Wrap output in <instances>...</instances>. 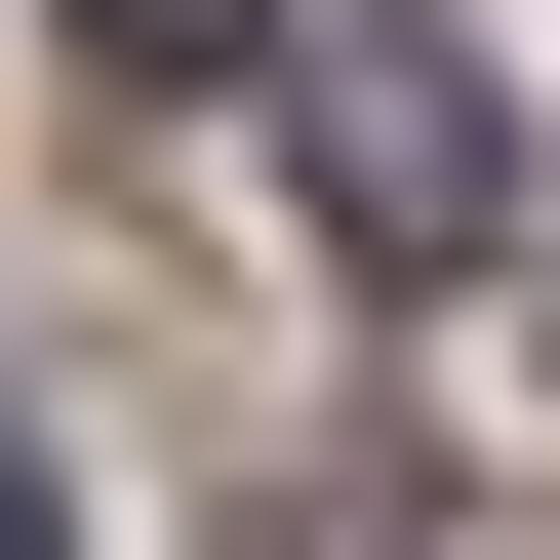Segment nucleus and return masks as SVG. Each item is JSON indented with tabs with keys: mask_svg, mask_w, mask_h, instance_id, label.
Masks as SVG:
<instances>
[{
	"mask_svg": "<svg viewBox=\"0 0 560 560\" xmlns=\"http://www.w3.org/2000/svg\"><path fill=\"white\" fill-rule=\"evenodd\" d=\"M280 161H320V241H361V280H480V241H521V81H480V40H400V0L280 81Z\"/></svg>",
	"mask_w": 560,
	"mask_h": 560,
	"instance_id": "f257e3e1",
	"label": "nucleus"
},
{
	"mask_svg": "<svg viewBox=\"0 0 560 560\" xmlns=\"http://www.w3.org/2000/svg\"><path fill=\"white\" fill-rule=\"evenodd\" d=\"M81 81H241V0H81Z\"/></svg>",
	"mask_w": 560,
	"mask_h": 560,
	"instance_id": "f03ea898",
	"label": "nucleus"
},
{
	"mask_svg": "<svg viewBox=\"0 0 560 560\" xmlns=\"http://www.w3.org/2000/svg\"><path fill=\"white\" fill-rule=\"evenodd\" d=\"M0 560H81V521H40V441H0Z\"/></svg>",
	"mask_w": 560,
	"mask_h": 560,
	"instance_id": "7ed1b4c3",
	"label": "nucleus"
}]
</instances>
